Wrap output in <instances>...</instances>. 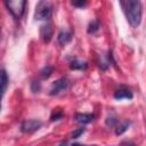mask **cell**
Masks as SVG:
<instances>
[{
  "instance_id": "1",
  "label": "cell",
  "mask_w": 146,
  "mask_h": 146,
  "mask_svg": "<svg viewBox=\"0 0 146 146\" xmlns=\"http://www.w3.org/2000/svg\"><path fill=\"white\" fill-rule=\"evenodd\" d=\"M120 5L123 8V11L125 14L129 24L132 27H137L141 21V11H143L141 3L137 0H128V1H121Z\"/></svg>"
},
{
  "instance_id": "2",
  "label": "cell",
  "mask_w": 146,
  "mask_h": 146,
  "mask_svg": "<svg viewBox=\"0 0 146 146\" xmlns=\"http://www.w3.org/2000/svg\"><path fill=\"white\" fill-rule=\"evenodd\" d=\"M5 5L15 18H21L24 14L26 1L25 0H8V1H5Z\"/></svg>"
},
{
  "instance_id": "3",
  "label": "cell",
  "mask_w": 146,
  "mask_h": 146,
  "mask_svg": "<svg viewBox=\"0 0 146 146\" xmlns=\"http://www.w3.org/2000/svg\"><path fill=\"white\" fill-rule=\"evenodd\" d=\"M52 7L48 1H40L36 5L34 18L38 21H48L51 17Z\"/></svg>"
},
{
  "instance_id": "4",
  "label": "cell",
  "mask_w": 146,
  "mask_h": 146,
  "mask_svg": "<svg viewBox=\"0 0 146 146\" xmlns=\"http://www.w3.org/2000/svg\"><path fill=\"white\" fill-rule=\"evenodd\" d=\"M42 125V122L39 120H26L21 124V130L25 133H32L39 130Z\"/></svg>"
},
{
  "instance_id": "5",
  "label": "cell",
  "mask_w": 146,
  "mask_h": 146,
  "mask_svg": "<svg viewBox=\"0 0 146 146\" xmlns=\"http://www.w3.org/2000/svg\"><path fill=\"white\" fill-rule=\"evenodd\" d=\"M67 87H68V81L66 79L62 78V79H59V80H57V81H55L52 83V87H51L49 94L50 95H57V94L64 91Z\"/></svg>"
},
{
  "instance_id": "6",
  "label": "cell",
  "mask_w": 146,
  "mask_h": 146,
  "mask_svg": "<svg viewBox=\"0 0 146 146\" xmlns=\"http://www.w3.org/2000/svg\"><path fill=\"white\" fill-rule=\"evenodd\" d=\"M133 97V95H132V92L128 89V88H125V87H120L117 90H115V92H114V98L115 99H123V98H127V99H131Z\"/></svg>"
},
{
  "instance_id": "7",
  "label": "cell",
  "mask_w": 146,
  "mask_h": 146,
  "mask_svg": "<svg viewBox=\"0 0 146 146\" xmlns=\"http://www.w3.org/2000/svg\"><path fill=\"white\" fill-rule=\"evenodd\" d=\"M74 119H75V121L78 123L87 124V123H90V122H92L95 120V115L90 114V113H76Z\"/></svg>"
},
{
  "instance_id": "8",
  "label": "cell",
  "mask_w": 146,
  "mask_h": 146,
  "mask_svg": "<svg viewBox=\"0 0 146 146\" xmlns=\"http://www.w3.org/2000/svg\"><path fill=\"white\" fill-rule=\"evenodd\" d=\"M40 36L43 40V42H49L52 38V29L49 24L41 26L40 29Z\"/></svg>"
},
{
  "instance_id": "9",
  "label": "cell",
  "mask_w": 146,
  "mask_h": 146,
  "mask_svg": "<svg viewBox=\"0 0 146 146\" xmlns=\"http://www.w3.org/2000/svg\"><path fill=\"white\" fill-rule=\"evenodd\" d=\"M57 40H58V43H59L60 46H66V44L72 40V34H71V32H68V31H60V32L58 33Z\"/></svg>"
},
{
  "instance_id": "10",
  "label": "cell",
  "mask_w": 146,
  "mask_h": 146,
  "mask_svg": "<svg viewBox=\"0 0 146 146\" xmlns=\"http://www.w3.org/2000/svg\"><path fill=\"white\" fill-rule=\"evenodd\" d=\"M88 66V64L83 60H73L71 64H70V68L71 70H86Z\"/></svg>"
},
{
  "instance_id": "11",
  "label": "cell",
  "mask_w": 146,
  "mask_h": 146,
  "mask_svg": "<svg viewBox=\"0 0 146 146\" xmlns=\"http://www.w3.org/2000/svg\"><path fill=\"white\" fill-rule=\"evenodd\" d=\"M129 125H130V122H129V121H123V122H121V123L116 124L115 133H116L117 136H119V135H122L124 131H127V130H128Z\"/></svg>"
},
{
  "instance_id": "12",
  "label": "cell",
  "mask_w": 146,
  "mask_h": 146,
  "mask_svg": "<svg viewBox=\"0 0 146 146\" xmlns=\"http://www.w3.org/2000/svg\"><path fill=\"white\" fill-rule=\"evenodd\" d=\"M7 86H8V76H7L6 71L2 68L1 70V94H2V96L5 95V92L7 90Z\"/></svg>"
},
{
  "instance_id": "13",
  "label": "cell",
  "mask_w": 146,
  "mask_h": 146,
  "mask_svg": "<svg viewBox=\"0 0 146 146\" xmlns=\"http://www.w3.org/2000/svg\"><path fill=\"white\" fill-rule=\"evenodd\" d=\"M51 73H52V67L49 66V65L44 66V67L40 71V75H41L42 79H48V78L51 75Z\"/></svg>"
},
{
  "instance_id": "14",
  "label": "cell",
  "mask_w": 146,
  "mask_h": 146,
  "mask_svg": "<svg viewBox=\"0 0 146 146\" xmlns=\"http://www.w3.org/2000/svg\"><path fill=\"white\" fill-rule=\"evenodd\" d=\"M98 29H99V22H98V21H92V22L89 24L87 32H88L89 34H92V33L97 32V31H98Z\"/></svg>"
},
{
  "instance_id": "15",
  "label": "cell",
  "mask_w": 146,
  "mask_h": 146,
  "mask_svg": "<svg viewBox=\"0 0 146 146\" xmlns=\"http://www.w3.org/2000/svg\"><path fill=\"white\" fill-rule=\"evenodd\" d=\"M86 131V129L83 128V127H81V128H78V129H75V130H73V132L71 133V137L73 138V139H76V138H79L83 132Z\"/></svg>"
},
{
  "instance_id": "16",
  "label": "cell",
  "mask_w": 146,
  "mask_h": 146,
  "mask_svg": "<svg viewBox=\"0 0 146 146\" xmlns=\"http://www.w3.org/2000/svg\"><path fill=\"white\" fill-rule=\"evenodd\" d=\"M116 123H117V120H116L115 116H112V115L107 116V119H106V124H107V125L114 127V125H116Z\"/></svg>"
},
{
  "instance_id": "17",
  "label": "cell",
  "mask_w": 146,
  "mask_h": 146,
  "mask_svg": "<svg viewBox=\"0 0 146 146\" xmlns=\"http://www.w3.org/2000/svg\"><path fill=\"white\" fill-rule=\"evenodd\" d=\"M40 89H41L40 82H38V81H32V83H31V90H32L33 92H39Z\"/></svg>"
},
{
  "instance_id": "18",
  "label": "cell",
  "mask_w": 146,
  "mask_h": 146,
  "mask_svg": "<svg viewBox=\"0 0 146 146\" xmlns=\"http://www.w3.org/2000/svg\"><path fill=\"white\" fill-rule=\"evenodd\" d=\"M62 117H63L62 112H56V113H52L50 120H51V121H55V120H59V119H62Z\"/></svg>"
},
{
  "instance_id": "19",
  "label": "cell",
  "mask_w": 146,
  "mask_h": 146,
  "mask_svg": "<svg viewBox=\"0 0 146 146\" xmlns=\"http://www.w3.org/2000/svg\"><path fill=\"white\" fill-rule=\"evenodd\" d=\"M72 5L73 6H75V7H84L86 5H87V2L86 1H72Z\"/></svg>"
},
{
  "instance_id": "20",
  "label": "cell",
  "mask_w": 146,
  "mask_h": 146,
  "mask_svg": "<svg viewBox=\"0 0 146 146\" xmlns=\"http://www.w3.org/2000/svg\"><path fill=\"white\" fill-rule=\"evenodd\" d=\"M121 146H135V144L132 141H124L121 144Z\"/></svg>"
},
{
  "instance_id": "21",
  "label": "cell",
  "mask_w": 146,
  "mask_h": 146,
  "mask_svg": "<svg viewBox=\"0 0 146 146\" xmlns=\"http://www.w3.org/2000/svg\"><path fill=\"white\" fill-rule=\"evenodd\" d=\"M57 146H67V143H66V141H62V143L58 144Z\"/></svg>"
}]
</instances>
